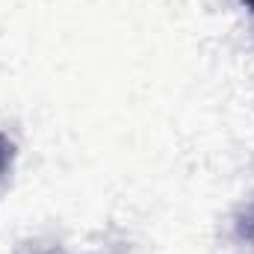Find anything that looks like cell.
I'll return each instance as SVG.
<instances>
[{
	"label": "cell",
	"mask_w": 254,
	"mask_h": 254,
	"mask_svg": "<svg viewBox=\"0 0 254 254\" xmlns=\"http://www.w3.org/2000/svg\"><path fill=\"white\" fill-rule=\"evenodd\" d=\"M12 154H15V145L0 133V178L6 175V169H9V163H12Z\"/></svg>",
	"instance_id": "6da1fadb"
}]
</instances>
